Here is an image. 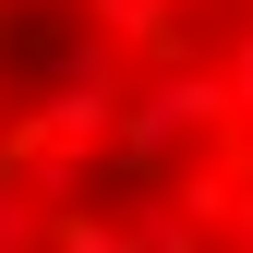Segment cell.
<instances>
[{"label": "cell", "mask_w": 253, "mask_h": 253, "mask_svg": "<svg viewBox=\"0 0 253 253\" xmlns=\"http://www.w3.org/2000/svg\"><path fill=\"white\" fill-rule=\"evenodd\" d=\"M0 253H253V0H0Z\"/></svg>", "instance_id": "6da1fadb"}]
</instances>
